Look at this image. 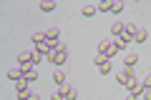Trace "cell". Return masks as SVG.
Masks as SVG:
<instances>
[{
	"label": "cell",
	"mask_w": 151,
	"mask_h": 100,
	"mask_svg": "<svg viewBox=\"0 0 151 100\" xmlns=\"http://www.w3.org/2000/svg\"><path fill=\"white\" fill-rule=\"evenodd\" d=\"M60 93H63L65 100H76V88H70V85H63V88H60Z\"/></svg>",
	"instance_id": "cell-8"
},
{
	"label": "cell",
	"mask_w": 151,
	"mask_h": 100,
	"mask_svg": "<svg viewBox=\"0 0 151 100\" xmlns=\"http://www.w3.org/2000/svg\"><path fill=\"white\" fill-rule=\"evenodd\" d=\"M40 10H43V13L55 10V3H53V0H43V3H40Z\"/></svg>",
	"instance_id": "cell-17"
},
{
	"label": "cell",
	"mask_w": 151,
	"mask_h": 100,
	"mask_svg": "<svg viewBox=\"0 0 151 100\" xmlns=\"http://www.w3.org/2000/svg\"><path fill=\"white\" fill-rule=\"evenodd\" d=\"M136 33H139V28H136L134 23H126V30H124V35L129 38V40H134V38H136Z\"/></svg>",
	"instance_id": "cell-7"
},
{
	"label": "cell",
	"mask_w": 151,
	"mask_h": 100,
	"mask_svg": "<svg viewBox=\"0 0 151 100\" xmlns=\"http://www.w3.org/2000/svg\"><path fill=\"white\" fill-rule=\"evenodd\" d=\"M83 15H86V18H93V15H96V13H98V5H83Z\"/></svg>",
	"instance_id": "cell-14"
},
{
	"label": "cell",
	"mask_w": 151,
	"mask_h": 100,
	"mask_svg": "<svg viewBox=\"0 0 151 100\" xmlns=\"http://www.w3.org/2000/svg\"><path fill=\"white\" fill-rule=\"evenodd\" d=\"M124 30H126V25H124V23H113V28H111L113 38H121V35H124Z\"/></svg>",
	"instance_id": "cell-13"
},
{
	"label": "cell",
	"mask_w": 151,
	"mask_h": 100,
	"mask_svg": "<svg viewBox=\"0 0 151 100\" xmlns=\"http://www.w3.org/2000/svg\"><path fill=\"white\" fill-rule=\"evenodd\" d=\"M28 85H30V80H15V88H18V93H28Z\"/></svg>",
	"instance_id": "cell-15"
},
{
	"label": "cell",
	"mask_w": 151,
	"mask_h": 100,
	"mask_svg": "<svg viewBox=\"0 0 151 100\" xmlns=\"http://www.w3.org/2000/svg\"><path fill=\"white\" fill-rule=\"evenodd\" d=\"M45 38H48V40H58V28H48V30H45Z\"/></svg>",
	"instance_id": "cell-18"
},
{
	"label": "cell",
	"mask_w": 151,
	"mask_h": 100,
	"mask_svg": "<svg viewBox=\"0 0 151 100\" xmlns=\"http://www.w3.org/2000/svg\"><path fill=\"white\" fill-rule=\"evenodd\" d=\"M18 65L20 68H30L33 65V53H20L18 55Z\"/></svg>",
	"instance_id": "cell-4"
},
{
	"label": "cell",
	"mask_w": 151,
	"mask_h": 100,
	"mask_svg": "<svg viewBox=\"0 0 151 100\" xmlns=\"http://www.w3.org/2000/svg\"><path fill=\"white\" fill-rule=\"evenodd\" d=\"M144 100H151V90H146V93H144Z\"/></svg>",
	"instance_id": "cell-27"
},
{
	"label": "cell",
	"mask_w": 151,
	"mask_h": 100,
	"mask_svg": "<svg viewBox=\"0 0 151 100\" xmlns=\"http://www.w3.org/2000/svg\"><path fill=\"white\" fill-rule=\"evenodd\" d=\"M23 75H25V80H30V83L38 80V70L33 68V65H30V68H23Z\"/></svg>",
	"instance_id": "cell-9"
},
{
	"label": "cell",
	"mask_w": 151,
	"mask_h": 100,
	"mask_svg": "<svg viewBox=\"0 0 151 100\" xmlns=\"http://www.w3.org/2000/svg\"><path fill=\"white\" fill-rule=\"evenodd\" d=\"M50 100H65V98H63V93H53V95H50Z\"/></svg>",
	"instance_id": "cell-25"
},
{
	"label": "cell",
	"mask_w": 151,
	"mask_h": 100,
	"mask_svg": "<svg viewBox=\"0 0 151 100\" xmlns=\"http://www.w3.org/2000/svg\"><path fill=\"white\" fill-rule=\"evenodd\" d=\"M129 38L126 35H121V38H113V45H116V50H126V48H129Z\"/></svg>",
	"instance_id": "cell-6"
},
{
	"label": "cell",
	"mask_w": 151,
	"mask_h": 100,
	"mask_svg": "<svg viewBox=\"0 0 151 100\" xmlns=\"http://www.w3.org/2000/svg\"><path fill=\"white\" fill-rule=\"evenodd\" d=\"M126 100H136V95H131V93H129V95H126Z\"/></svg>",
	"instance_id": "cell-28"
},
{
	"label": "cell",
	"mask_w": 151,
	"mask_h": 100,
	"mask_svg": "<svg viewBox=\"0 0 151 100\" xmlns=\"http://www.w3.org/2000/svg\"><path fill=\"white\" fill-rule=\"evenodd\" d=\"M45 60H48V63H53V65H58V68H60V65H63L65 60H68V50H65V45L60 43V48H58V50H53L50 55H45Z\"/></svg>",
	"instance_id": "cell-1"
},
{
	"label": "cell",
	"mask_w": 151,
	"mask_h": 100,
	"mask_svg": "<svg viewBox=\"0 0 151 100\" xmlns=\"http://www.w3.org/2000/svg\"><path fill=\"white\" fill-rule=\"evenodd\" d=\"M116 80H119L121 85H126V88H129V85H131V83H136L139 78H136L134 68H126V65H124V68L119 70V75H116Z\"/></svg>",
	"instance_id": "cell-2"
},
{
	"label": "cell",
	"mask_w": 151,
	"mask_h": 100,
	"mask_svg": "<svg viewBox=\"0 0 151 100\" xmlns=\"http://www.w3.org/2000/svg\"><path fill=\"white\" fill-rule=\"evenodd\" d=\"M30 40H33V45H43V43L45 40H48V38H45V33H33V35H30Z\"/></svg>",
	"instance_id": "cell-10"
},
{
	"label": "cell",
	"mask_w": 151,
	"mask_h": 100,
	"mask_svg": "<svg viewBox=\"0 0 151 100\" xmlns=\"http://www.w3.org/2000/svg\"><path fill=\"white\" fill-rule=\"evenodd\" d=\"M141 85H144V90H151V73H146V75H144Z\"/></svg>",
	"instance_id": "cell-21"
},
{
	"label": "cell",
	"mask_w": 151,
	"mask_h": 100,
	"mask_svg": "<svg viewBox=\"0 0 151 100\" xmlns=\"http://www.w3.org/2000/svg\"><path fill=\"white\" fill-rule=\"evenodd\" d=\"M53 83L60 85V88L65 85V73H63V70H55V73H53Z\"/></svg>",
	"instance_id": "cell-12"
},
{
	"label": "cell",
	"mask_w": 151,
	"mask_h": 100,
	"mask_svg": "<svg viewBox=\"0 0 151 100\" xmlns=\"http://www.w3.org/2000/svg\"><path fill=\"white\" fill-rule=\"evenodd\" d=\"M146 40H149V33H146V30H139L136 38H134V43H146Z\"/></svg>",
	"instance_id": "cell-19"
},
{
	"label": "cell",
	"mask_w": 151,
	"mask_h": 100,
	"mask_svg": "<svg viewBox=\"0 0 151 100\" xmlns=\"http://www.w3.org/2000/svg\"><path fill=\"white\" fill-rule=\"evenodd\" d=\"M40 58H43V55L38 53V50H33V68H35V65H38V63H40Z\"/></svg>",
	"instance_id": "cell-24"
},
{
	"label": "cell",
	"mask_w": 151,
	"mask_h": 100,
	"mask_svg": "<svg viewBox=\"0 0 151 100\" xmlns=\"http://www.w3.org/2000/svg\"><path fill=\"white\" fill-rule=\"evenodd\" d=\"M23 78H25V75H23V68H20V65L8 70V80H23Z\"/></svg>",
	"instance_id": "cell-5"
},
{
	"label": "cell",
	"mask_w": 151,
	"mask_h": 100,
	"mask_svg": "<svg viewBox=\"0 0 151 100\" xmlns=\"http://www.w3.org/2000/svg\"><path fill=\"white\" fill-rule=\"evenodd\" d=\"M111 5H113L111 0H103V3H98V10L101 13H111Z\"/></svg>",
	"instance_id": "cell-20"
},
{
	"label": "cell",
	"mask_w": 151,
	"mask_h": 100,
	"mask_svg": "<svg viewBox=\"0 0 151 100\" xmlns=\"http://www.w3.org/2000/svg\"><path fill=\"white\" fill-rule=\"evenodd\" d=\"M124 8H126V5H124V0H113V5H111V13H113V15H119V13L124 10Z\"/></svg>",
	"instance_id": "cell-16"
},
{
	"label": "cell",
	"mask_w": 151,
	"mask_h": 100,
	"mask_svg": "<svg viewBox=\"0 0 151 100\" xmlns=\"http://www.w3.org/2000/svg\"><path fill=\"white\" fill-rule=\"evenodd\" d=\"M98 70H101V75H108V73H111V60H106V63H103Z\"/></svg>",
	"instance_id": "cell-22"
},
{
	"label": "cell",
	"mask_w": 151,
	"mask_h": 100,
	"mask_svg": "<svg viewBox=\"0 0 151 100\" xmlns=\"http://www.w3.org/2000/svg\"><path fill=\"white\" fill-rule=\"evenodd\" d=\"M124 63H126V68H134V65L139 63V55H136V53H126Z\"/></svg>",
	"instance_id": "cell-11"
},
{
	"label": "cell",
	"mask_w": 151,
	"mask_h": 100,
	"mask_svg": "<svg viewBox=\"0 0 151 100\" xmlns=\"http://www.w3.org/2000/svg\"><path fill=\"white\" fill-rule=\"evenodd\" d=\"M98 53H101V55H106V58H113V55H116V45H113V40H111V38H106V40H101V43H98Z\"/></svg>",
	"instance_id": "cell-3"
},
{
	"label": "cell",
	"mask_w": 151,
	"mask_h": 100,
	"mask_svg": "<svg viewBox=\"0 0 151 100\" xmlns=\"http://www.w3.org/2000/svg\"><path fill=\"white\" fill-rule=\"evenodd\" d=\"M25 100H40V98H38V93H28V95H25Z\"/></svg>",
	"instance_id": "cell-26"
},
{
	"label": "cell",
	"mask_w": 151,
	"mask_h": 100,
	"mask_svg": "<svg viewBox=\"0 0 151 100\" xmlns=\"http://www.w3.org/2000/svg\"><path fill=\"white\" fill-rule=\"evenodd\" d=\"M106 60H111V58H106V55H101V53H98V55H96V60H93V63H96L98 68H101V65L106 63Z\"/></svg>",
	"instance_id": "cell-23"
}]
</instances>
